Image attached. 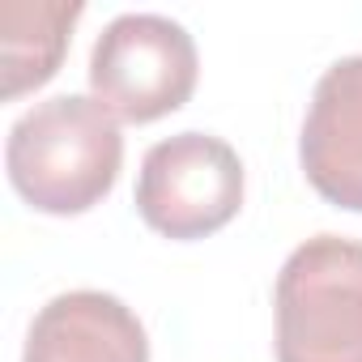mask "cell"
<instances>
[{
    "label": "cell",
    "mask_w": 362,
    "mask_h": 362,
    "mask_svg": "<svg viewBox=\"0 0 362 362\" xmlns=\"http://www.w3.org/2000/svg\"><path fill=\"white\" fill-rule=\"evenodd\" d=\"M197 43L162 13L115 18L90 52V90L124 124H153L197 90Z\"/></svg>",
    "instance_id": "3"
},
{
    "label": "cell",
    "mask_w": 362,
    "mask_h": 362,
    "mask_svg": "<svg viewBox=\"0 0 362 362\" xmlns=\"http://www.w3.org/2000/svg\"><path fill=\"white\" fill-rule=\"evenodd\" d=\"M307 184L337 209L362 214V56L324 69L298 136Z\"/></svg>",
    "instance_id": "5"
},
{
    "label": "cell",
    "mask_w": 362,
    "mask_h": 362,
    "mask_svg": "<svg viewBox=\"0 0 362 362\" xmlns=\"http://www.w3.org/2000/svg\"><path fill=\"white\" fill-rule=\"evenodd\" d=\"M22 362H149V341L115 294L69 290L39 307Z\"/></svg>",
    "instance_id": "6"
},
{
    "label": "cell",
    "mask_w": 362,
    "mask_h": 362,
    "mask_svg": "<svg viewBox=\"0 0 362 362\" xmlns=\"http://www.w3.org/2000/svg\"><path fill=\"white\" fill-rule=\"evenodd\" d=\"M243 205V162L209 132H179L158 141L136 175V214L166 239H205Z\"/></svg>",
    "instance_id": "4"
},
{
    "label": "cell",
    "mask_w": 362,
    "mask_h": 362,
    "mask_svg": "<svg viewBox=\"0 0 362 362\" xmlns=\"http://www.w3.org/2000/svg\"><path fill=\"white\" fill-rule=\"evenodd\" d=\"M119 162V119L86 94H56L30 107L5 141V170L13 192L52 218L94 209L115 188Z\"/></svg>",
    "instance_id": "1"
},
{
    "label": "cell",
    "mask_w": 362,
    "mask_h": 362,
    "mask_svg": "<svg viewBox=\"0 0 362 362\" xmlns=\"http://www.w3.org/2000/svg\"><path fill=\"white\" fill-rule=\"evenodd\" d=\"M81 5H22L5 0L0 5V56H5V98H18L35 86H43L69 47V30L77 26Z\"/></svg>",
    "instance_id": "7"
},
{
    "label": "cell",
    "mask_w": 362,
    "mask_h": 362,
    "mask_svg": "<svg viewBox=\"0 0 362 362\" xmlns=\"http://www.w3.org/2000/svg\"><path fill=\"white\" fill-rule=\"evenodd\" d=\"M277 362H362V243L315 235L277 273Z\"/></svg>",
    "instance_id": "2"
}]
</instances>
